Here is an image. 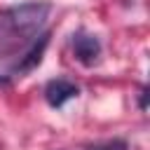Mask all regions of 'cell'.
I'll return each instance as SVG.
<instances>
[{"instance_id": "1", "label": "cell", "mask_w": 150, "mask_h": 150, "mask_svg": "<svg viewBox=\"0 0 150 150\" xmlns=\"http://www.w3.org/2000/svg\"><path fill=\"white\" fill-rule=\"evenodd\" d=\"M52 14V2L28 0L12 5L0 12V59L16 56L30 47V42L42 33Z\"/></svg>"}, {"instance_id": "2", "label": "cell", "mask_w": 150, "mask_h": 150, "mask_svg": "<svg viewBox=\"0 0 150 150\" xmlns=\"http://www.w3.org/2000/svg\"><path fill=\"white\" fill-rule=\"evenodd\" d=\"M73 52H75V56L82 66H94L101 56V42H98L96 35L77 30L73 35Z\"/></svg>"}, {"instance_id": "3", "label": "cell", "mask_w": 150, "mask_h": 150, "mask_svg": "<svg viewBox=\"0 0 150 150\" xmlns=\"http://www.w3.org/2000/svg\"><path fill=\"white\" fill-rule=\"evenodd\" d=\"M80 94V87L70 80H63V77H56V80H49L47 87H45V101L52 105V108H61L66 101L75 98Z\"/></svg>"}, {"instance_id": "4", "label": "cell", "mask_w": 150, "mask_h": 150, "mask_svg": "<svg viewBox=\"0 0 150 150\" xmlns=\"http://www.w3.org/2000/svg\"><path fill=\"white\" fill-rule=\"evenodd\" d=\"M47 45H49V30L47 33H40L33 42H30V47L26 49V54L23 56H19V61H16V66L12 68L14 73H28V70H33L40 61H42V54H45V49H47Z\"/></svg>"}, {"instance_id": "5", "label": "cell", "mask_w": 150, "mask_h": 150, "mask_svg": "<svg viewBox=\"0 0 150 150\" xmlns=\"http://www.w3.org/2000/svg\"><path fill=\"white\" fill-rule=\"evenodd\" d=\"M87 150H129V145L122 138H108V141H98V143L87 145Z\"/></svg>"}, {"instance_id": "6", "label": "cell", "mask_w": 150, "mask_h": 150, "mask_svg": "<svg viewBox=\"0 0 150 150\" xmlns=\"http://www.w3.org/2000/svg\"><path fill=\"white\" fill-rule=\"evenodd\" d=\"M138 105H141V110H143V112L148 110V87H141V98H138Z\"/></svg>"}]
</instances>
